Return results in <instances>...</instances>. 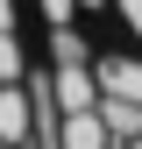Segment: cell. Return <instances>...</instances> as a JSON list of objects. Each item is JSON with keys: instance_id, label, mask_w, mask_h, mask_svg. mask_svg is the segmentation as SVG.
<instances>
[{"instance_id": "10", "label": "cell", "mask_w": 142, "mask_h": 149, "mask_svg": "<svg viewBox=\"0 0 142 149\" xmlns=\"http://www.w3.org/2000/svg\"><path fill=\"white\" fill-rule=\"evenodd\" d=\"M121 149H142V135H135V142H121Z\"/></svg>"}, {"instance_id": "9", "label": "cell", "mask_w": 142, "mask_h": 149, "mask_svg": "<svg viewBox=\"0 0 142 149\" xmlns=\"http://www.w3.org/2000/svg\"><path fill=\"white\" fill-rule=\"evenodd\" d=\"M106 7H121V14H128V29L142 36V0H106Z\"/></svg>"}, {"instance_id": "8", "label": "cell", "mask_w": 142, "mask_h": 149, "mask_svg": "<svg viewBox=\"0 0 142 149\" xmlns=\"http://www.w3.org/2000/svg\"><path fill=\"white\" fill-rule=\"evenodd\" d=\"M43 7V22H78V0H36Z\"/></svg>"}, {"instance_id": "7", "label": "cell", "mask_w": 142, "mask_h": 149, "mask_svg": "<svg viewBox=\"0 0 142 149\" xmlns=\"http://www.w3.org/2000/svg\"><path fill=\"white\" fill-rule=\"evenodd\" d=\"M29 71V57H22V36H0V85H14Z\"/></svg>"}, {"instance_id": "3", "label": "cell", "mask_w": 142, "mask_h": 149, "mask_svg": "<svg viewBox=\"0 0 142 149\" xmlns=\"http://www.w3.org/2000/svg\"><path fill=\"white\" fill-rule=\"evenodd\" d=\"M93 78H100V92H114V100H142V57H128V50L93 57Z\"/></svg>"}, {"instance_id": "5", "label": "cell", "mask_w": 142, "mask_h": 149, "mask_svg": "<svg viewBox=\"0 0 142 149\" xmlns=\"http://www.w3.org/2000/svg\"><path fill=\"white\" fill-rule=\"evenodd\" d=\"M100 121L114 142H135L142 135V100H114V92H100Z\"/></svg>"}, {"instance_id": "6", "label": "cell", "mask_w": 142, "mask_h": 149, "mask_svg": "<svg viewBox=\"0 0 142 149\" xmlns=\"http://www.w3.org/2000/svg\"><path fill=\"white\" fill-rule=\"evenodd\" d=\"M50 57H57V64H85L93 50H85V36L71 29V22H50Z\"/></svg>"}, {"instance_id": "11", "label": "cell", "mask_w": 142, "mask_h": 149, "mask_svg": "<svg viewBox=\"0 0 142 149\" xmlns=\"http://www.w3.org/2000/svg\"><path fill=\"white\" fill-rule=\"evenodd\" d=\"M14 149H29V142H14Z\"/></svg>"}, {"instance_id": "1", "label": "cell", "mask_w": 142, "mask_h": 149, "mask_svg": "<svg viewBox=\"0 0 142 149\" xmlns=\"http://www.w3.org/2000/svg\"><path fill=\"white\" fill-rule=\"evenodd\" d=\"M50 100H57V114L100 107V78H93V57H85V64H57V71H50Z\"/></svg>"}, {"instance_id": "4", "label": "cell", "mask_w": 142, "mask_h": 149, "mask_svg": "<svg viewBox=\"0 0 142 149\" xmlns=\"http://www.w3.org/2000/svg\"><path fill=\"white\" fill-rule=\"evenodd\" d=\"M57 149H114L100 107H78V114H57Z\"/></svg>"}, {"instance_id": "2", "label": "cell", "mask_w": 142, "mask_h": 149, "mask_svg": "<svg viewBox=\"0 0 142 149\" xmlns=\"http://www.w3.org/2000/svg\"><path fill=\"white\" fill-rule=\"evenodd\" d=\"M29 135H36V100H29V85L14 78V85H0V149H14Z\"/></svg>"}]
</instances>
